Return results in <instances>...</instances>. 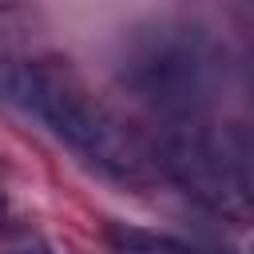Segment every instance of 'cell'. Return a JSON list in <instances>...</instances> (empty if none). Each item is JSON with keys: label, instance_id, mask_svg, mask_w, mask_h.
Here are the masks:
<instances>
[{"label": "cell", "instance_id": "cell-1", "mask_svg": "<svg viewBox=\"0 0 254 254\" xmlns=\"http://www.w3.org/2000/svg\"><path fill=\"white\" fill-rule=\"evenodd\" d=\"M0 103L36 119L52 139L75 151L95 175L119 187L147 190L159 183L147 135H139L127 119H119L64 64L4 52L0 56Z\"/></svg>", "mask_w": 254, "mask_h": 254}, {"label": "cell", "instance_id": "cell-2", "mask_svg": "<svg viewBox=\"0 0 254 254\" xmlns=\"http://www.w3.org/2000/svg\"><path fill=\"white\" fill-rule=\"evenodd\" d=\"M115 83L159 123L210 119L230 79L222 40L194 20H147L119 36L111 56Z\"/></svg>", "mask_w": 254, "mask_h": 254}, {"label": "cell", "instance_id": "cell-3", "mask_svg": "<svg viewBox=\"0 0 254 254\" xmlns=\"http://www.w3.org/2000/svg\"><path fill=\"white\" fill-rule=\"evenodd\" d=\"M151 163L159 183L183 190L206 214L246 226L250 218V143L234 123L214 119H183L159 123L147 135Z\"/></svg>", "mask_w": 254, "mask_h": 254}, {"label": "cell", "instance_id": "cell-4", "mask_svg": "<svg viewBox=\"0 0 254 254\" xmlns=\"http://www.w3.org/2000/svg\"><path fill=\"white\" fill-rule=\"evenodd\" d=\"M107 246H111V254H222V250L187 242L179 234H163V230H147V226H127V222H111L107 226Z\"/></svg>", "mask_w": 254, "mask_h": 254}, {"label": "cell", "instance_id": "cell-5", "mask_svg": "<svg viewBox=\"0 0 254 254\" xmlns=\"http://www.w3.org/2000/svg\"><path fill=\"white\" fill-rule=\"evenodd\" d=\"M4 222H8V194H4V187H0V230H4Z\"/></svg>", "mask_w": 254, "mask_h": 254}, {"label": "cell", "instance_id": "cell-6", "mask_svg": "<svg viewBox=\"0 0 254 254\" xmlns=\"http://www.w3.org/2000/svg\"><path fill=\"white\" fill-rule=\"evenodd\" d=\"M12 254H52V250H44V246H24V250H12Z\"/></svg>", "mask_w": 254, "mask_h": 254}, {"label": "cell", "instance_id": "cell-7", "mask_svg": "<svg viewBox=\"0 0 254 254\" xmlns=\"http://www.w3.org/2000/svg\"><path fill=\"white\" fill-rule=\"evenodd\" d=\"M12 8H16V0H0V20H4V16L12 12Z\"/></svg>", "mask_w": 254, "mask_h": 254}]
</instances>
